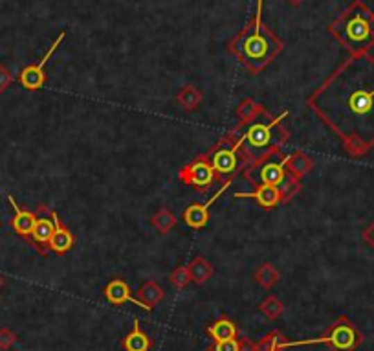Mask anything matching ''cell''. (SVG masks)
<instances>
[{
	"mask_svg": "<svg viewBox=\"0 0 374 351\" xmlns=\"http://www.w3.org/2000/svg\"><path fill=\"white\" fill-rule=\"evenodd\" d=\"M151 222H153V227L156 228L162 236H167V234L176 227L178 219H176L175 213L169 212L167 208H160L158 212L151 217Z\"/></svg>",
	"mask_w": 374,
	"mask_h": 351,
	"instance_id": "23",
	"label": "cell"
},
{
	"mask_svg": "<svg viewBox=\"0 0 374 351\" xmlns=\"http://www.w3.org/2000/svg\"><path fill=\"white\" fill-rule=\"evenodd\" d=\"M11 83H13V76H11L8 68L0 65V94L4 92L6 88L10 87Z\"/></svg>",
	"mask_w": 374,
	"mask_h": 351,
	"instance_id": "30",
	"label": "cell"
},
{
	"mask_svg": "<svg viewBox=\"0 0 374 351\" xmlns=\"http://www.w3.org/2000/svg\"><path fill=\"white\" fill-rule=\"evenodd\" d=\"M288 4H292V6H299L303 2V0H287Z\"/></svg>",
	"mask_w": 374,
	"mask_h": 351,
	"instance_id": "34",
	"label": "cell"
},
{
	"mask_svg": "<svg viewBox=\"0 0 374 351\" xmlns=\"http://www.w3.org/2000/svg\"><path fill=\"white\" fill-rule=\"evenodd\" d=\"M0 285H2V278H0Z\"/></svg>",
	"mask_w": 374,
	"mask_h": 351,
	"instance_id": "35",
	"label": "cell"
},
{
	"mask_svg": "<svg viewBox=\"0 0 374 351\" xmlns=\"http://www.w3.org/2000/svg\"><path fill=\"white\" fill-rule=\"evenodd\" d=\"M187 270H189L191 281L196 285H204L205 281H210V278L213 276V265L205 258H202V256H196V258L187 265Z\"/></svg>",
	"mask_w": 374,
	"mask_h": 351,
	"instance_id": "22",
	"label": "cell"
},
{
	"mask_svg": "<svg viewBox=\"0 0 374 351\" xmlns=\"http://www.w3.org/2000/svg\"><path fill=\"white\" fill-rule=\"evenodd\" d=\"M205 333L213 338V342L221 341H231V338H237L239 336V327L231 318H228L226 315H222L221 318L205 329Z\"/></svg>",
	"mask_w": 374,
	"mask_h": 351,
	"instance_id": "18",
	"label": "cell"
},
{
	"mask_svg": "<svg viewBox=\"0 0 374 351\" xmlns=\"http://www.w3.org/2000/svg\"><path fill=\"white\" fill-rule=\"evenodd\" d=\"M15 335L11 333V331L8 329H2L0 331V348H4V350H8V348H11L13 344H15Z\"/></svg>",
	"mask_w": 374,
	"mask_h": 351,
	"instance_id": "31",
	"label": "cell"
},
{
	"mask_svg": "<svg viewBox=\"0 0 374 351\" xmlns=\"http://www.w3.org/2000/svg\"><path fill=\"white\" fill-rule=\"evenodd\" d=\"M328 31L350 56L369 54L374 47V11L362 0H354L328 26Z\"/></svg>",
	"mask_w": 374,
	"mask_h": 351,
	"instance_id": "4",
	"label": "cell"
},
{
	"mask_svg": "<svg viewBox=\"0 0 374 351\" xmlns=\"http://www.w3.org/2000/svg\"><path fill=\"white\" fill-rule=\"evenodd\" d=\"M362 238H364V241L369 245L371 248H374V221L371 222L369 227L365 228L364 234H362Z\"/></svg>",
	"mask_w": 374,
	"mask_h": 351,
	"instance_id": "32",
	"label": "cell"
},
{
	"mask_svg": "<svg viewBox=\"0 0 374 351\" xmlns=\"http://www.w3.org/2000/svg\"><path fill=\"white\" fill-rule=\"evenodd\" d=\"M202 101H204V94L200 92V88H196L195 85H185L176 94V104L187 113L196 111L202 105Z\"/></svg>",
	"mask_w": 374,
	"mask_h": 351,
	"instance_id": "21",
	"label": "cell"
},
{
	"mask_svg": "<svg viewBox=\"0 0 374 351\" xmlns=\"http://www.w3.org/2000/svg\"><path fill=\"white\" fill-rule=\"evenodd\" d=\"M74 245H76V236L62 225L59 215H56V232H53L50 243H48V252L65 256L68 250H72Z\"/></svg>",
	"mask_w": 374,
	"mask_h": 351,
	"instance_id": "15",
	"label": "cell"
},
{
	"mask_svg": "<svg viewBox=\"0 0 374 351\" xmlns=\"http://www.w3.org/2000/svg\"><path fill=\"white\" fill-rule=\"evenodd\" d=\"M262 6L264 0H257L253 19L228 44V50L253 76L264 70L273 59L281 56L284 48L281 39L262 22Z\"/></svg>",
	"mask_w": 374,
	"mask_h": 351,
	"instance_id": "2",
	"label": "cell"
},
{
	"mask_svg": "<svg viewBox=\"0 0 374 351\" xmlns=\"http://www.w3.org/2000/svg\"><path fill=\"white\" fill-rule=\"evenodd\" d=\"M65 37H67V31H61V33L57 35L56 41L51 42L50 50L44 54V57H42L41 61L22 68V72L19 74V81H21V85L26 88V90H41V88L44 87V83H46V72H44V68H46L51 56H53L57 48H59V44L65 41Z\"/></svg>",
	"mask_w": 374,
	"mask_h": 351,
	"instance_id": "10",
	"label": "cell"
},
{
	"mask_svg": "<svg viewBox=\"0 0 374 351\" xmlns=\"http://www.w3.org/2000/svg\"><path fill=\"white\" fill-rule=\"evenodd\" d=\"M237 199H246L251 197L255 199L257 204L262 208V210H272L281 204V193L277 190V186H257L255 191H239L235 193Z\"/></svg>",
	"mask_w": 374,
	"mask_h": 351,
	"instance_id": "14",
	"label": "cell"
},
{
	"mask_svg": "<svg viewBox=\"0 0 374 351\" xmlns=\"http://www.w3.org/2000/svg\"><path fill=\"white\" fill-rule=\"evenodd\" d=\"M284 342L287 338L282 336L281 331H272L266 336H262L261 342L257 344V351H281Z\"/></svg>",
	"mask_w": 374,
	"mask_h": 351,
	"instance_id": "27",
	"label": "cell"
},
{
	"mask_svg": "<svg viewBox=\"0 0 374 351\" xmlns=\"http://www.w3.org/2000/svg\"><path fill=\"white\" fill-rule=\"evenodd\" d=\"M8 202H10L11 208H13V212H15V217H13V221H11L13 230H15L22 239H28L30 238L31 230H33V227H35L37 217H39V210H37V212L24 210V208H21L17 204V201L11 195H8Z\"/></svg>",
	"mask_w": 374,
	"mask_h": 351,
	"instance_id": "13",
	"label": "cell"
},
{
	"mask_svg": "<svg viewBox=\"0 0 374 351\" xmlns=\"http://www.w3.org/2000/svg\"><path fill=\"white\" fill-rule=\"evenodd\" d=\"M205 155L215 170L216 181H221L222 184L233 182V179L244 170V164L239 155V135L235 129L228 131Z\"/></svg>",
	"mask_w": 374,
	"mask_h": 351,
	"instance_id": "5",
	"label": "cell"
},
{
	"mask_svg": "<svg viewBox=\"0 0 374 351\" xmlns=\"http://www.w3.org/2000/svg\"><path fill=\"white\" fill-rule=\"evenodd\" d=\"M169 279H171V284L175 285L178 291L185 289V287H187V284L191 281L189 270H187V267H184V265H180V267H176V269L171 272Z\"/></svg>",
	"mask_w": 374,
	"mask_h": 351,
	"instance_id": "28",
	"label": "cell"
},
{
	"mask_svg": "<svg viewBox=\"0 0 374 351\" xmlns=\"http://www.w3.org/2000/svg\"><path fill=\"white\" fill-rule=\"evenodd\" d=\"M287 116L288 111H284L281 116H272L270 122H262V118H259L246 127H241L239 124L233 127L239 135V155L244 168L281 155L282 145L290 138L288 129L282 127V120Z\"/></svg>",
	"mask_w": 374,
	"mask_h": 351,
	"instance_id": "3",
	"label": "cell"
},
{
	"mask_svg": "<svg viewBox=\"0 0 374 351\" xmlns=\"http://www.w3.org/2000/svg\"><path fill=\"white\" fill-rule=\"evenodd\" d=\"M259 309H261V313L266 316L268 320L275 322L277 318L284 313V305H282V302L277 298V296L270 295L262 300L261 305H259Z\"/></svg>",
	"mask_w": 374,
	"mask_h": 351,
	"instance_id": "26",
	"label": "cell"
},
{
	"mask_svg": "<svg viewBox=\"0 0 374 351\" xmlns=\"http://www.w3.org/2000/svg\"><path fill=\"white\" fill-rule=\"evenodd\" d=\"M279 279H281V274L272 263L261 265L255 272V281L261 285L262 289H272Z\"/></svg>",
	"mask_w": 374,
	"mask_h": 351,
	"instance_id": "25",
	"label": "cell"
},
{
	"mask_svg": "<svg viewBox=\"0 0 374 351\" xmlns=\"http://www.w3.org/2000/svg\"><path fill=\"white\" fill-rule=\"evenodd\" d=\"M307 104L341 138L350 156L367 155L374 147V57L350 56Z\"/></svg>",
	"mask_w": 374,
	"mask_h": 351,
	"instance_id": "1",
	"label": "cell"
},
{
	"mask_svg": "<svg viewBox=\"0 0 374 351\" xmlns=\"http://www.w3.org/2000/svg\"><path fill=\"white\" fill-rule=\"evenodd\" d=\"M121 348L124 351H151L153 350V341L149 335L142 329L138 318H134V327L130 333L121 338Z\"/></svg>",
	"mask_w": 374,
	"mask_h": 351,
	"instance_id": "16",
	"label": "cell"
},
{
	"mask_svg": "<svg viewBox=\"0 0 374 351\" xmlns=\"http://www.w3.org/2000/svg\"><path fill=\"white\" fill-rule=\"evenodd\" d=\"M136 298H138L139 302L147 307V309L153 311L160 302H164L165 291H164V287L156 284V281H145V284L138 289Z\"/></svg>",
	"mask_w": 374,
	"mask_h": 351,
	"instance_id": "20",
	"label": "cell"
},
{
	"mask_svg": "<svg viewBox=\"0 0 374 351\" xmlns=\"http://www.w3.org/2000/svg\"><path fill=\"white\" fill-rule=\"evenodd\" d=\"M287 156L277 155L266 161L257 162L242 170V177L253 186H277L287 175Z\"/></svg>",
	"mask_w": 374,
	"mask_h": 351,
	"instance_id": "7",
	"label": "cell"
},
{
	"mask_svg": "<svg viewBox=\"0 0 374 351\" xmlns=\"http://www.w3.org/2000/svg\"><path fill=\"white\" fill-rule=\"evenodd\" d=\"M235 114L237 118H239V125H241V127H246V125L253 124V122H257V120L262 118V116H266V114L270 113H268L266 108L262 107L261 104H255L251 98H246L239 104Z\"/></svg>",
	"mask_w": 374,
	"mask_h": 351,
	"instance_id": "17",
	"label": "cell"
},
{
	"mask_svg": "<svg viewBox=\"0 0 374 351\" xmlns=\"http://www.w3.org/2000/svg\"><path fill=\"white\" fill-rule=\"evenodd\" d=\"M103 296L107 298L108 304H112V305H124V304H127V302H130V304H136L138 307H142V309L149 311L138 298H136V296H133L130 285L121 278L110 279V281L105 285V289H103Z\"/></svg>",
	"mask_w": 374,
	"mask_h": 351,
	"instance_id": "12",
	"label": "cell"
},
{
	"mask_svg": "<svg viewBox=\"0 0 374 351\" xmlns=\"http://www.w3.org/2000/svg\"><path fill=\"white\" fill-rule=\"evenodd\" d=\"M362 342H364V335L359 333L356 324L349 320L347 316H339L338 320L328 327L325 335L318 336V338H310V341H287L282 344V350L298 346H312V344H325L332 351H356L362 346Z\"/></svg>",
	"mask_w": 374,
	"mask_h": 351,
	"instance_id": "6",
	"label": "cell"
},
{
	"mask_svg": "<svg viewBox=\"0 0 374 351\" xmlns=\"http://www.w3.org/2000/svg\"><path fill=\"white\" fill-rule=\"evenodd\" d=\"M37 210H39V217H37V222L33 230H31L30 238L26 239V241L35 248L41 256H48L50 254L48 252V243H50L51 236L56 232L57 213L48 206H39Z\"/></svg>",
	"mask_w": 374,
	"mask_h": 351,
	"instance_id": "9",
	"label": "cell"
},
{
	"mask_svg": "<svg viewBox=\"0 0 374 351\" xmlns=\"http://www.w3.org/2000/svg\"><path fill=\"white\" fill-rule=\"evenodd\" d=\"M230 186H231V182H224L221 190L216 191L215 195L211 197L207 202H204V204L195 202V204H191V206L185 208L184 215H182V219H184L185 225L193 228V230H202V228L207 225V221H210V208L213 206V204H215V202L219 201L222 195H224Z\"/></svg>",
	"mask_w": 374,
	"mask_h": 351,
	"instance_id": "11",
	"label": "cell"
},
{
	"mask_svg": "<svg viewBox=\"0 0 374 351\" xmlns=\"http://www.w3.org/2000/svg\"><path fill=\"white\" fill-rule=\"evenodd\" d=\"M207 351H241V341L239 338H231V341L213 342Z\"/></svg>",
	"mask_w": 374,
	"mask_h": 351,
	"instance_id": "29",
	"label": "cell"
},
{
	"mask_svg": "<svg viewBox=\"0 0 374 351\" xmlns=\"http://www.w3.org/2000/svg\"><path fill=\"white\" fill-rule=\"evenodd\" d=\"M277 190L281 193V204H287V202L292 201L294 197L301 191V181L296 179L294 175H290V173H287L284 179L277 184Z\"/></svg>",
	"mask_w": 374,
	"mask_h": 351,
	"instance_id": "24",
	"label": "cell"
},
{
	"mask_svg": "<svg viewBox=\"0 0 374 351\" xmlns=\"http://www.w3.org/2000/svg\"><path fill=\"white\" fill-rule=\"evenodd\" d=\"M241 351H257V344L248 338H241Z\"/></svg>",
	"mask_w": 374,
	"mask_h": 351,
	"instance_id": "33",
	"label": "cell"
},
{
	"mask_svg": "<svg viewBox=\"0 0 374 351\" xmlns=\"http://www.w3.org/2000/svg\"><path fill=\"white\" fill-rule=\"evenodd\" d=\"M178 179L187 186H193L204 193L205 190H210L216 182V173L211 165L207 155L196 156L195 161L187 162V164L178 171Z\"/></svg>",
	"mask_w": 374,
	"mask_h": 351,
	"instance_id": "8",
	"label": "cell"
},
{
	"mask_svg": "<svg viewBox=\"0 0 374 351\" xmlns=\"http://www.w3.org/2000/svg\"><path fill=\"white\" fill-rule=\"evenodd\" d=\"M312 168H314V161L307 155V153H305V151L298 149V151H294L292 155H288L287 173L294 175L296 179H299V181H301L305 175H308V173L312 171Z\"/></svg>",
	"mask_w": 374,
	"mask_h": 351,
	"instance_id": "19",
	"label": "cell"
}]
</instances>
